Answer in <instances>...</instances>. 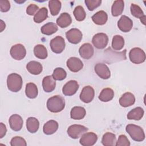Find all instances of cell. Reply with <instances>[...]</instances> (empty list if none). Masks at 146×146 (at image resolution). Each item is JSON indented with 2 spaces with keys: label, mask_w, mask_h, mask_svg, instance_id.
Returning <instances> with one entry per match:
<instances>
[{
  "label": "cell",
  "mask_w": 146,
  "mask_h": 146,
  "mask_svg": "<svg viewBox=\"0 0 146 146\" xmlns=\"http://www.w3.org/2000/svg\"><path fill=\"white\" fill-rule=\"evenodd\" d=\"M46 105L49 111L53 113H58L64 108L65 100L62 96L55 95L50 97L47 100Z\"/></svg>",
  "instance_id": "cell-1"
},
{
  "label": "cell",
  "mask_w": 146,
  "mask_h": 146,
  "mask_svg": "<svg viewBox=\"0 0 146 146\" xmlns=\"http://www.w3.org/2000/svg\"><path fill=\"white\" fill-rule=\"evenodd\" d=\"M7 86L8 89L14 92L19 91L22 87V78L17 73H11L7 78Z\"/></svg>",
  "instance_id": "cell-2"
},
{
  "label": "cell",
  "mask_w": 146,
  "mask_h": 146,
  "mask_svg": "<svg viewBox=\"0 0 146 146\" xmlns=\"http://www.w3.org/2000/svg\"><path fill=\"white\" fill-rule=\"evenodd\" d=\"M126 132L132 140L136 141H142L145 139V133L143 129L137 125L129 124L126 126Z\"/></svg>",
  "instance_id": "cell-3"
},
{
  "label": "cell",
  "mask_w": 146,
  "mask_h": 146,
  "mask_svg": "<svg viewBox=\"0 0 146 146\" xmlns=\"http://www.w3.org/2000/svg\"><path fill=\"white\" fill-rule=\"evenodd\" d=\"M129 58L133 63L139 64L145 61V54L141 48L134 47L132 48L129 52Z\"/></svg>",
  "instance_id": "cell-4"
},
{
  "label": "cell",
  "mask_w": 146,
  "mask_h": 146,
  "mask_svg": "<svg viewBox=\"0 0 146 146\" xmlns=\"http://www.w3.org/2000/svg\"><path fill=\"white\" fill-rule=\"evenodd\" d=\"M88 131V128L84 125L73 124L70 125L67 131L68 135L72 139H76L81 137L83 134Z\"/></svg>",
  "instance_id": "cell-5"
},
{
  "label": "cell",
  "mask_w": 146,
  "mask_h": 146,
  "mask_svg": "<svg viewBox=\"0 0 146 146\" xmlns=\"http://www.w3.org/2000/svg\"><path fill=\"white\" fill-rule=\"evenodd\" d=\"M50 46L52 52L55 54H60L64 50L66 43L63 37L56 36L51 40Z\"/></svg>",
  "instance_id": "cell-6"
},
{
  "label": "cell",
  "mask_w": 146,
  "mask_h": 146,
  "mask_svg": "<svg viewBox=\"0 0 146 146\" xmlns=\"http://www.w3.org/2000/svg\"><path fill=\"white\" fill-rule=\"evenodd\" d=\"M92 42L96 48L103 49L107 46L108 43V37L105 33H97L93 36Z\"/></svg>",
  "instance_id": "cell-7"
},
{
  "label": "cell",
  "mask_w": 146,
  "mask_h": 146,
  "mask_svg": "<svg viewBox=\"0 0 146 146\" xmlns=\"http://www.w3.org/2000/svg\"><path fill=\"white\" fill-rule=\"evenodd\" d=\"M10 53L14 59L21 60L25 57L26 55V50L23 44L18 43L11 47Z\"/></svg>",
  "instance_id": "cell-8"
},
{
  "label": "cell",
  "mask_w": 146,
  "mask_h": 146,
  "mask_svg": "<svg viewBox=\"0 0 146 146\" xmlns=\"http://www.w3.org/2000/svg\"><path fill=\"white\" fill-rule=\"evenodd\" d=\"M66 36L68 41L72 44H78L82 39V33L78 29L73 28L66 33Z\"/></svg>",
  "instance_id": "cell-9"
},
{
  "label": "cell",
  "mask_w": 146,
  "mask_h": 146,
  "mask_svg": "<svg viewBox=\"0 0 146 146\" xmlns=\"http://www.w3.org/2000/svg\"><path fill=\"white\" fill-rule=\"evenodd\" d=\"M95 96V91L92 87L86 86L84 87L80 94V100L85 103H89L92 102Z\"/></svg>",
  "instance_id": "cell-10"
},
{
  "label": "cell",
  "mask_w": 146,
  "mask_h": 146,
  "mask_svg": "<svg viewBox=\"0 0 146 146\" xmlns=\"http://www.w3.org/2000/svg\"><path fill=\"white\" fill-rule=\"evenodd\" d=\"M98 140V136L94 132H87L83 134L79 140V143L83 146L94 145Z\"/></svg>",
  "instance_id": "cell-11"
},
{
  "label": "cell",
  "mask_w": 146,
  "mask_h": 146,
  "mask_svg": "<svg viewBox=\"0 0 146 146\" xmlns=\"http://www.w3.org/2000/svg\"><path fill=\"white\" fill-rule=\"evenodd\" d=\"M94 70L95 73L103 79H108L111 76V71L106 64L101 63L96 64Z\"/></svg>",
  "instance_id": "cell-12"
},
{
  "label": "cell",
  "mask_w": 146,
  "mask_h": 146,
  "mask_svg": "<svg viewBox=\"0 0 146 146\" xmlns=\"http://www.w3.org/2000/svg\"><path fill=\"white\" fill-rule=\"evenodd\" d=\"M117 27L121 31L128 33L133 27V22L128 17L122 15L117 22Z\"/></svg>",
  "instance_id": "cell-13"
},
{
  "label": "cell",
  "mask_w": 146,
  "mask_h": 146,
  "mask_svg": "<svg viewBox=\"0 0 146 146\" xmlns=\"http://www.w3.org/2000/svg\"><path fill=\"white\" fill-rule=\"evenodd\" d=\"M79 88V84L77 81L71 80L67 82L62 88V92L65 96H72L74 95Z\"/></svg>",
  "instance_id": "cell-14"
},
{
  "label": "cell",
  "mask_w": 146,
  "mask_h": 146,
  "mask_svg": "<svg viewBox=\"0 0 146 146\" xmlns=\"http://www.w3.org/2000/svg\"><path fill=\"white\" fill-rule=\"evenodd\" d=\"M66 64L68 69L74 72H77L81 70L83 67L82 61L78 58L71 57L66 62Z\"/></svg>",
  "instance_id": "cell-15"
},
{
  "label": "cell",
  "mask_w": 146,
  "mask_h": 146,
  "mask_svg": "<svg viewBox=\"0 0 146 146\" xmlns=\"http://www.w3.org/2000/svg\"><path fill=\"white\" fill-rule=\"evenodd\" d=\"M9 122L11 129L14 131H20L23 124L22 117L18 114L12 115L9 118Z\"/></svg>",
  "instance_id": "cell-16"
},
{
  "label": "cell",
  "mask_w": 146,
  "mask_h": 146,
  "mask_svg": "<svg viewBox=\"0 0 146 146\" xmlns=\"http://www.w3.org/2000/svg\"><path fill=\"white\" fill-rule=\"evenodd\" d=\"M79 53L82 58L89 59L93 56L94 50L90 43H86L80 47L79 49Z\"/></svg>",
  "instance_id": "cell-17"
},
{
  "label": "cell",
  "mask_w": 146,
  "mask_h": 146,
  "mask_svg": "<svg viewBox=\"0 0 146 146\" xmlns=\"http://www.w3.org/2000/svg\"><path fill=\"white\" fill-rule=\"evenodd\" d=\"M56 86V82L52 75H48L43 78L42 80V87L46 92L53 91Z\"/></svg>",
  "instance_id": "cell-18"
},
{
  "label": "cell",
  "mask_w": 146,
  "mask_h": 146,
  "mask_svg": "<svg viewBox=\"0 0 146 146\" xmlns=\"http://www.w3.org/2000/svg\"><path fill=\"white\" fill-rule=\"evenodd\" d=\"M135 102V97L131 92L124 93L119 99V104L121 107H128L133 105Z\"/></svg>",
  "instance_id": "cell-19"
},
{
  "label": "cell",
  "mask_w": 146,
  "mask_h": 146,
  "mask_svg": "<svg viewBox=\"0 0 146 146\" xmlns=\"http://www.w3.org/2000/svg\"><path fill=\"white\" fill-rule=\"evenodd\" d=\"M56 22L60 27L66 28L71 25L72 18L68 13H63L57 18Z\"/></svg>",
  "instance_id": "cell-20"
},
{
  "label": "cell",
  "mask_w": 146,
  "mask_h": 146,
  "mask_svg": "<svg viewBox=\"0 0 146 146\" xmlns=\"http://www.w3.org/2000/svg\"><path fill=\"white\" fill-rule=\"evenodd\" d=\"M26 69L27 71L33 75H39L40 74L42 70V65L38 62L36 61H30L26 65Z\"/></svg>",
  "instance_id": "cell-21"
},
{
  "label": "cell",
  "mask_w": 146,
  "mask_h": 146,
  "mask_svg": "<svg viewBox=\"0 0 146 146\" xmlns=\"http://www.w3.org/2000/svg\"><path fill=\"white\" fill-rule=\"evenodd\" d=\"M58 123L56 121L50 120L44 124L43 127V131L46 135H52L58 130Z\"/></svg>",
  "instance_id": "cell-22"
},
{
  "label": "cell",
  "mask_w": 146,
  "mask_h": 146,
  "mask_svg": "<svg viewBox=\"0 0 146 146\" xmlns=\"http://www.w3.org/2000/svg\"><path fill=\"white\" fill-rule=\"evenodd\" d=\"M108 19V15L106 12L103 10H100L96 12L92 17V21L98 25H104Z\"/></svg>",
  "instance_id": "cell-23"
},
{
  "label": "cell",
  "mask_w": 146,
  "mask_h": 146,
  "mask_svg": "<svg viewBox=\"0 0 146 146\" xmlns=\"http://www.w3.org/2000/svg\"><path fill=\"white\" fill-rule=\"evenodd\" d=\"M86 114V110L83 107H74L70 112V116L74 120H80L84 117Z\"/></svg>",
  "instance_id": "cell-24"
},
{
  "label": "cell",
  "mask_w": 146,
  "mask_h": 146,
  "mask_svg": "<svg viewBox=\"0 0 146 146\" xmlns=\"http://www.w3.org/2000/svg\"><path fill=\"white\" fill-rule=\"evenodd\" d=\"M144 114V110L140 107H137L131 110L128 113L127 116V119L129 120H139L143 117Z\"/></svg>",
  "instance_id": "cell-25"
},
{
  "label": "cell",
  "mask_w": 146,
  "mask_h": 146,
  "mask_svg": "<svg viewBox=\"0 0 146 146\" xmlns=\"http://www.w3.org/2000/svg\"><path fill=\"white\" fill-rule=\"evenodd\" d=\"M39 127L38 120L34 117H30L26 120V128L27 131L32 133L38 131Z\"/></svg>",
  "instance_id": "cell-26"
},
{
  "label": "cell",
  "mask_w": 146,
  "mask_h": 146,
  "mask_svg": "<svg viewBox=\"0 0 146 146\" xmlns=\"http://www.w3.org/2000/svg\"><path fill=\"white\" fill-rule=\"evenodd\" d=\"M124 2L122 0L114 1L111 7V13L113 17H117L121 15L124 10Z\"/></svg>",
  "instance_id": "cell-27"
},
{
  "label": "cell",
  "mask_w": 146,
  "mask_h": 146,
  "mask_svg": "<svg viewBox=\"0 0 146 146\" xmlns=\"http://www.w3.org/2000/svg\"><path fill=\"white\" fill-rule=\"evenodd\" d=\"M116 142V136L111 132L105 133L102 139V143L104 146H113L115 145Z\"/></svg>",
  "instance_id": "cell-28"
},
{
  "label": "cell",
  "mask_w": 146,
  "mask_h": 146,
  "mask_svg": "<svg viewBox=\"0 0 146 146\" xmlns=\"http://www.w3.org/2000/svg\"><path fill=\"white\" fill-rule=\"evenodd\" d=\"M58 30L57 25L54 22H48L40 29L41 33L46 35H50L55 33Z\"/></svg>",
  "instance_id": "cell-29"
},
{
  "label": "cell",
  "mask_w": 146,
  "mask_h": 146,
  "mask_svg": "<svg viewBox=\"0 0 146 146\" xmlns=\"http://www.w3.org/2000/svg\"><path fill=\"white\" fill-rule=\"evenodd\" d=\"M114 96V91L111 88H105L102 90L99 96V99L103 102L111 100Z\"/></svg>",
  "instance_id": "cell-30"
},
{
  "label": "cell",
  "mask_w": 146,
  "mask_h": 146,
  "mask_svg": "<svg viewBox=\"0 0 146 146\" xmlns=\"http://www.w3.org/2000/svg\"><path fill=\"white\" fill-rule=\"evenodd\" d=\"M25 93L26 96L30 99L35 98L38 94L37 86L33 83H28L26 85Z\"/></svg>",
  "instance_id": "cell-31"
},
{
  "label": "cell",
  "mask_w": 146,
  "mask_h": 146,
  "mask_svg": "<svg viewBox=\"0 0 146 146\" xmlns=\"http://www.w3.org/2000/svg\"><path fill=\"white\" fill-rule=\"evenodd\" d=\"M35 56L40 59H44L47 57V50L43 44H37L34 48Z\"/></svg>",
  "instance_id": "cell-32"
},
{
  "label": "cell",
  "mask_w": 146,
  "mask_h": 146,
  "mask_svg": "<svg viewBox=\"0 0 146 146\" xmlns=\"http://www.w3.org/2000/svg\"><path fill=\"white\" fill-rule=\"evenodd\" d=\"M124 46V38L119 35L113 36L112 40V48L114 50H120Z\"/></svg>",
  "instance_id": "cell-33"
},
{
  "label": "cell",
  "mask_w": 146,
  "mask_h": 146,
  "mask_svg": "<svg viewBox=\"0 0 146 146\" xmlns=\"http://www.w3.org/2000/svg\"><path fill=\"white\" fill-rule=\"evenodd\" d=\"M48 17V10L46 7H42L35 14L34 21L36 23H40L46 20Z\"/></svg>",
  "instance_id": "cell-34"
},
{
  "label": "cell",
  "mask_w": 146,
  "mask_h": 146,
  "mask_svg": "<svg viewBox=\"0 0 146 146\" xmlns=\"http://www.w3.org/2000/svg\"><path fill=\"white\" fill-rule=\"evenodd\" d=\"M48 7L51 14L53 16L56 15L61 9V2L58 0H51L48 2Z\"/></svg>",
  "instance_id": "cell-35"
},
{
  "label": "cell",
  "mask_w": 146,
  "mask_h": 146,
  "mask_svg": "<svg viewBox=\"0 0 146 146\" xmlns=\"http://www.w3.org/2000/svg\"><path fill=\"white\" fill-rule=\"evenodd\" d=\"M74 15L78 21H82L84 20L86 17V14L84 8L81 6H76L74 10Z\"/></svg>",
  "instance_id": "cell-36"
},
{
  "label": "cell",
  "mask_w": 146,
  "mask_h": 146,
  "mask_svg": "<svg viewBox=\"0 0 146 146\" xmlns=\"http://www.w3.org/2000/svg\"><path fill=\"white\" fill-rule=\"evenodd\" d=\"M52 76L55 80H63L66 78L67 73L63 68L57 67L54 70Z\"/></svg>",
  "instance_id": "cell-37"
},
{
  "label": "cell",
  "mask_w": 146,
  "mask_h": 146,
  "mask_svg": "<svg viewBox=\"0 0 146 146\" xmlns=\"http://www.w3.org/2000/svg\"><path fill=\"white\" fill-rule=\"evenodd\" d=\"M130 10L131 14L137 18H141L144 15L143 11L137 5L132 3L131 5Z\"/></svg>",
  "instance_id": "cell-38"
},
{
  "label": "cell",
  "mask_w": 146,
  "mask_h": 146,
  "mask_svg": "<svg viewBox=\"0 0 146 146\" xmlns=\"http://www.w3.org/2000/svg\"><path fill=\"white\" fill-rule=\"evenodd\" d=\"M86 5L90 11H93L96 8L100 6L101 0H86L84 1Z\"/></svg>",
  "instance_id": "cell-39"
},
{
  "label": "cell",
  "mask_w": 146,
  "mask_h": 146,
  "mask_svg": "<svg viewBox=\"0 0 146 146\" xmlns=\"http://www.w3.org/2000/svg\"><path fill=\"white\" fill-rule=\"evenodd\" d=\"M11 146H26V140L21 136H15L13 137L10 141Z\"/></svg>",
  "instance_id": "cell-40"
},
{
  "label": "cell",
  "mask_w": 146,
  "mask_h": 146,
  "mask_svg": "<svg viewBox=\"0 0 146 146\" xmlns=\"http://www.w3.org/2000/svg\"><path fill=\"white\" fill-rule=\"evenodd\" d=\"M116 146H129L130 142L127 137L124 135H120L116 141Z\"/></svg>",
  "instance_id": "cell-41"
},
{
  "label": "cell",
  "mask_w": 146,
  "mask_h": 146,
  "mask_svg": "<svg viewBox=\"0 0 146 146\" xmlns=\"http://www.w3.org/2000/svg\"><path fill=\"white\" fill-rule=\"evenodd\" d=\"M39 10V7L36 5L30 4L26 9V13L29 15H35Z\"/></svg>",
  "instance_id": "cell-42"
},
{
  "label": "cell",
  "mask_w": 146,
  "mask_h": 146,
  "mask_svg": "<svg viewBox=\"0 0 146 146\" xmlns=\"http://www.w3.org/2000/svg\"><path fill=\"white\" fill-rule=\"evenodd\" d=\"M10 9V2L7 0L0 1V10L1 12H7Z\"/></svg>",
  "instance_id": "cell-43"
},
{
  "label": "cell",
  "mask_w": 146,
  "mask_h": 146,
  "mask_svg": "<svg viewBox=\"0 0 146 146\" xmlns=\"http://www.w3.org/2000/svg\"><path fill=\"white\" fill-rule=\"evenodd\" d=\"M7 132V129L6 127V125L3 123H0V138L2 139L3 138Z\"/></svg>",
  "instance_id": "cell-44"
},
{
  "label": "cell",
  "mask_w": 146,
  "mask_h": 146,
  "mask_svg": "<svg viewBox=\"0 0 146 146\" xmlns=\"http://www.w3.org/2000/svg\"><path fill=\"white\" fill-rule=\"evenodd\" d=\"M5 29V23L2 20H1V32Z\"/></svg>",
  "instance_id": "cell-45"
},
{
  "label": "cell",
  "mask_w": 146,
  "mask_h": 146,
  "mask_svg": "<svg viewBox=\"0 0 146 146\" xmlns=\"http://www.w3.org/2000/svg\"><path fill=\"white\" fill-rule=\"evenodd\" d=\"M145 18H146V16L144 15L143 17H142L141 18H140V21L141 22V23H143V25H145Z\"/></svg>",
  "instance_id": "cell-46"
}]
</instances>
